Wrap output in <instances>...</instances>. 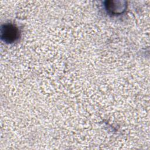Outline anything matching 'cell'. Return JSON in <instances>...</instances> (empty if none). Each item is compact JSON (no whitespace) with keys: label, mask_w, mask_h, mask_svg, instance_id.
I'll use <instances>...</instances> for the list:
<instances>
[{"label":"cell","mask_w":150,"mask_h":150,"mask_svg":"<svg viewBox=\"0 0 150 150\" xmlns=\"http://www.w3.org/2000/svg\"><path fill=\"white\" fill-rule=\"evenodd\" d=\"M19 30L18 28L11 23L4 25L1 28V39L8 43H11L18 39Z\"/></svg>","instance_id":"6da1fadb"}]
</instances>
